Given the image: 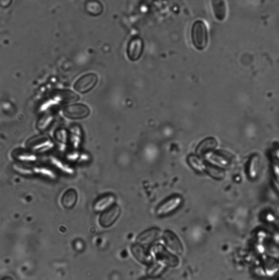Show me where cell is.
<instances>
[{
  "label": "cell",
  "instance_id": "obj_6",
  "mask_svg": "<svg viewBox=\"0 0 279 280\" xmlns=\"http://www.w3.org/2000/svg\"><path fill=\"white\" fill-rule=\"evenodd\" d=\"M210 3L215 19L219 22L225 21L228 15V7L226 0H210Z\"/></svg>",
  "mask_w": 279,
  "mask_h": 280
},
{
  "label": "cell",
  "instance_id": "obj_5",
  "mask_svg": "<svg viewBox=\"0 0 279 280\" xmlns=\"http://www.w3.org/2000/svg\"><path fill=\"white\" fill-rule=\"evenodd\" d=\"M90 114V110L83 104L70 105L65 108V115L71 119H82L85 118Z\"/></svg>",
  "mask_w": 279,
  "mask_h": 280
},
{
  "label": "cell",
  "instance_id": "obj_13",
  "mask_svg": "<svg viewBox=\"0 0 279 280\" xmlns=\"http://www.w3.org/2000/svg\"><path fill=\"white\" fill-rule=\"evenodd\" d=\"M216 145H217V143H216V141H215L214 139H208V140H205V141L201 143V145L199 146L198 153H199V154H205L206 152H209V149L215 148Z\"/></svg>",
  "mask_w": 279,
  "mask_h": 280
},
{
  "label": "cell",
  "instance_id": "obj_2",
  "mask_svg": "<svg viewBox=\"0 0 279 280\" xmlns=\"http://www.w3.org/2000/svg\"><path fill=\"white\" fill-rule=\"evenodd\" d=\"M143 49H144V43L142 38L139 36L132 37L129 44H128V48H127L128 58H129L131 61H138L140 58H141V56L143 54Z\"/></svg>",
  "mask_w": 279,
  "mask_h": 280
},
{
  "label": "cell",
  "instance_id": "obj_15",
  "mask_svg": "<svg viewBox=\"0 0 279 280\" xmlns=\"http://www.w3.org/2000/svg\"><path fill=\"white\" fill-rule=\"evenodd\" d=\"M11 2H12V0H0V4H1V8L3 9L8 8Z\"/></svg>",
  "mask_w": 279,
  "mask_h": 280
},
{
  "label": "cell",
  "instance_id": "obj_9",
  "mask_svg": "<svg viewBox=\"0 0 279 280\" xmlns=\"http://www.w3.org/2000/svg\"><path fill=\"white\" fill-rule=\"evenodd\" d=\"M114 203H115V197L111 194H108V195H105V197L103 198H100L96 203H95L94 209L97 211L107 210Z\"/></svg>",
  "mask_w": 279,
  "mask_h": 280
},
{
  "label": "cell",
  "instance_id": "obj_8",
  "mask_svg": "<svg viewBox=\"0 0 279 280\" xmlns=\"http://www.w3.org/2000/svg\"><path fill=\"white\" fill-rule=\"evenodd\" d=\"M85 10L88 14L97 16L103 13L104 7L98 0H87L85 2Z\"/></svg>",
  "mask_w": 279,
  "mask_h": 280
},
{
  "label": "cell",
  "instance_id": "obj_1",
  "mask_svg": "<svg viewBox=\"0 0 279 280\" xmlns=\"http://www.w3.org/2000/svg\"><path fill=\"white\" fill-rule=\"evenodd\" d=\"M191 38L194 47L198 50H203L209 44V30L205 22L202 20H197L192 24Z\"/></svg>",
  "mask_w": 279,
  "mask_h": 280
},
{
  "label": "cell",
  "instance_id": "obj_14",
  "mask_svg": "<svg viewBox=\"0 0 279 280\" xmlns=\"http://www.w3.org/2000/svg\"><path fill=\"white\" fill-rule=\"evenodd\" d=\"M189 162L192 165L194 169H197V170H203L204 169V165L202 164V161H201L199 158L195 157V156H190Z\"/></svg>",
  "mask_w": 279,
  "mask_h": 280
},
{
  "label": "cell",
  "instance_id": "obj_12",
  "mask_svg": "<svg viewBox=\"0 0 279 280\" xmlns=\"http://www.w3.org/2000/svg\"><path fill=\"white\" fill-rule=\"evenodd\" d=\"M260 157L259 155H255L251 157L250 161H249V165H248V175L251 179H255L259 175V171H260Z\"/></svg>",
  "mask_w": 279,
  "mask_h": 280
},
{
  "label": "cell",
  "instance_id": "obj_7",
  "mask_svg": "<svg viewBox=\"0 0 279 280\" xmlns=\"http://www.w3.org/2000/svg\"><path fill=\"white\" fill-rule=\"evenodd\" d=\"M120 215V209L118 206L110 207L109 210H105L104 214L100 216L99 222L103 227H110L113 223L118 219V217Z\"/></svg>",
  "mask_w": 279,
  "mask_h": 280
},
{
  "label": "cell",
  "instance_id": "obj_3",
  "mask_svg": "<svg viewBox=\"0 0 279 280\" xmlns=\"http://www.w3.org/2000/svg\"><path fill=\"white\" fill-rule=\"evenodd\" d=\"M182 204V198L179 195H175V197H171L167 201H165L163 204H160L157 209V215L158 216H167L174 212L179 209L180 205Z\"/></svg>",
  "mask_w": 279,
  "mask_h": 280
},
{
  "label": "cell",
  "instance_id": "obj_4",
  "mask_svg": "<svg viewBox=\"0 0 279 280\" xmlns=\"http://www.w3.org/2000/svg\"><path fill=\"white\" fill-rule=\"evenodd\" d=\"M97 84V75L94 73H88L81 76L74 84V88L79 93H87L91 89L94 88V86Z\"/></svg>",
  "mask_w": 279,
  "mask_h": 280
},
{
  "label": "cell",
  "instance_id": "obj_11",
  "mask_svg": "<svg viewBox=\"0 0 279 280\" xmlns=\"http://www.w3.org/2000/svg\"><path fill=\"white\" fill-rule=\"evenodd\" d=\"M77 201V194L74 191V190H68L63 197V200H61V203H63L64 207L67 210H70L76 204Z\"/></svg>",
  "mask_w": 279,
  "mask_h": 280
},
{
  "label": "cell",
  "instance_id": "obj_10",
  "mask_svg": "<svg viewBox=\"0 0 279 280\" xmlns=\"http://www.w3.org/2000/svg\"><path fill=\"white\" fill-rule=\"evenodd\" d=\"M165 241H166L167 246H168L170 250L177 252V253H181L182 252L181 243L174 233H171V232L165 233Z\"/></svg>",
  "mask_w": 279,
  "mask_h": 280
}]
</instances>
